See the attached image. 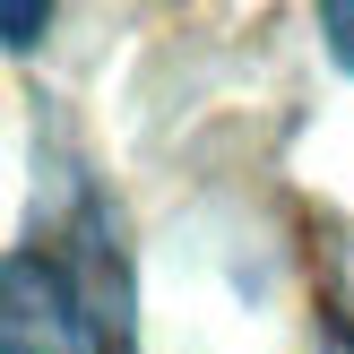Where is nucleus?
<instances>
[{"mask_svg": "<svg viewBox=\"0 0 354 354\" xmlns=\"http://www.w3.org/2000/svg\"><path fill=\"white\" fill-rule=\"evenodd\" d=\"M320 35H328V52L354 69V0H328V9H320Z\"/></svg>", "mask_w": 354, "mask_h": 354, "instance_id": "obj_2", "label": "nucleus"}, {"mask_svg": "<svg viewBox=\"0 0 354 354\" xmlns=\"http://www.w3.org/2000/svg\"><path fill=\"white\" fill-rule=\"evenodd\" d=\"M0 26H9V52H26L35 35H44V9H26V0H9V17H0Z\"/></svg>", "mask_w": 354, "mask_h": 354, "instance_id": "obj_3", "label": "nucleus"}, {"mask_svg": "<svg viewBox=\"0 0 354 354\" xmlns=\"http://www.w3.org/2000/svg\"><path fill=\"white\" fill-rule=\"evenodd\" d=\"M0 328H9L0 354H78V346H86L78 294H69L61 268L35 259V251H17L9 268H0Z\"/></svg>", "mask_w": 354, "mask_h": 354, "instance_id": "obj_1", "label": "nucleus"}]
</instances>
